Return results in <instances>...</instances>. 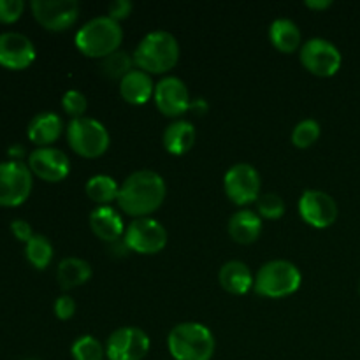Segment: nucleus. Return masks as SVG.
Returning <instances> with one entry per match:
<instances>
[{
    "mask_svg": "<svg viewBox=\"0 0 360 360\" xmlns=\"http://www.w3.org/2000/svg\"><path fill=\"white\" fill-rule=\"evenodd\" d=\"M167 186L158 172L141 169L132 172L120 185L118 206L125 214L134 218H146L164 204Z\"/></svg>",
    "mask_w": 360,
    "mask_h": 360,
    "instance_id": "obj_1",
    "label": "nucleus"
},
{
    "mask_svg": "<svg viewBox=\"0 0 360 360\" xmlns=\"http://www.w3.org/2000/svg\"><path fill=\"white\" fill-rule=\"evenodd\" d=\"M179 60V44L172 34L155 30L144 35L134 51V63L137 69L151 74H164L174 69Z\"/></svg>",
    "mask_w": 360,
    "mask_h": 360,
    "instance_id": "obj_2",
    "label": "nucleus"
},
{
    "mask_svg": "<svg viewBox=\"0 0 360 360\" xmlns=\"http://www.w3.org/2000/svg\"><path fill=\"white\" fill-rule=\"evenodd\" d=\"M123 41V28L109 16L91 18L76 34V46L84 56L105 58L118 51Z\"/></svg>",
    "mask_w": 360,
    "mask_h": 360,
    "instance_id": "obj_3",
    "label": "nucleus"
},
{
    "mask_svg": "<svg viewBox=\"0 0 360 360\" xmlns=\"http://www.w3.org/2000/svg\"><path fill=\"white\" fill-rule=\"evenodd\" d=\"M167 347L174 360H211L214 354V338L202 323L185 322L172 327Z\"/></svg>",
    "mask_w": 360,
    "mask_h": 360,
    "instance_id": "obj_4",
    "label": "nucleus"
},
{
    "mask_svg": "<svg viewBox=\"0 0 360 360\" xmlns=\"http://www.w3.org/2000/svg\"><path fill=\"white\" fill-rule=\"evenodd\" d=\"M301 281L302 274L295 264L288 260H271L259 269L253 288L262 297L283 299L295 294Z\"/></svg>",
    "mask_w": 360,
    "mask_h": 360,
    "instance_id": "obj_5",
    "label": "nucleus"
},
{
    "mask_svg": "<svg viewBox=\"0 0 360 360\" xmlns=\"http://www.w3.org/2000/svg\"><path fill=\"white\" fill-rule=\"evenodd\" d=\"M67 141L74 153L83 158L102 157L111 144L108 129L90 116L70 120L67 127Z\"/></svg>",
    "mask_w": 360,
    "mask_h": 360,
    "instance_id": "obj_6",
    "label": "nucleus"
},
{
    "mask_svg": "<svg viewBox=\"0 0 360 360\" xmlns=\"http://www.w3.org/2000/svg\"><path fill=\"white\" fill-rule=\"evenodd\" d=\"M32 171L21 160L0 162V206H21L30 197L34 179Z\"/></svg>",
    "mask_w": 360,
    "mask_h": 360,
    "instance_id": "obj_7",
    "label": "nucleus"
},
{
    "mask_svg": "<svg viewBox=\"0 0 360 360\" xmlns=\"http://www.w3.org/2000/svg\"><path fill=\"white\" fill-rule=\"evenodd\" d=\"M127 248L141 255H155L167 246V231L155 218H136L125 231Z\"/></svg>",
    "mask_w": 360,
    "mask_h": 360,
    "instance_id": "obj_8",
    "label": "nucleus"
},
{
    "mask_svg": "<svg viewBox=\"0 0 360 360\" xmlns=\"http://www.w3.org/2000/svg\"><path fill=\"white\" fill-rule=\"evenodd\" d=\"M301 62L306 70L320 77H330L340 70L343 56L330 41L313 37L301 48Z\"/></svg>",
    "mask_w": 360,
    "mask_h": 360,
    "instance_id": "obj_9",
    "label": "nucleus"
},
{
    "mask_svg": "<svg viewBox=\"0 0 360 360\" xmlns=\"http://www.w3.org/2000/svg\"><path fill=\"white\" fill-rule=\"evenodd\" d=\"M260 174L253 165L236 164L225 172L224 190L229 199L238 206L257 202L260 197Z\"/></svg>",
    "mask_w": 360,
    "mask_h": 360,
    "instance_id": "obj_10",
    "label": "nucleus"
},
{
    "mask_svg": "<svg viewBox=\"0 0 360 360\" xmlns=\"http://www.w3.org/2000/svg\"><path fill=\"white\" fill-rule=\"evenodd\" d=\"M34 18L49 32H63L79 18V4L76 0H34L30 4Z\"/></svg>",
    "mask_w": 360,
    "mask_h": 360,
    "instance_id": "obj_11",
    "label": "nucleus"
},
{
    "mask_svg": "<svg viewBox=\"0 0 360 360\" xmlns=\"http://www.w3.org/2000/svg\"><path fill=\"white\" fill-rule=\"evenodd\" d=\"M150 338L137 327H120L105 343L109 360H143L150 352Z\"/></svg>",
    "mask_w": 360,
    "mask_h": 360,
    "instance_id": "obj_12",
    "label": "nucleus"
},
{
    "mask_svg": "<svg viewBox=\"0 0 360 360\" xmlns=\"http://www.w3.org/2000/svg\"><path fill=\"white\" fill-rule=\"evenodd\" d=\"M299 213L308 225L315 229H327L338 220V204L322 190H306L299 199Z\"/></svg>",
    "mask_w": 360,
    "mask_h": 360,
    "instance_id": "obj_13",
    "label": "nucleus"
},
{
    "mask_svg": "<svg viewBox=\"0 0 360 360\" xmlns=\"http://www.w3.org/2000/svg\"><path fill=\"white\" fill-rule=\"evenodd\" d=\"M153 98L158 111L169 118H178V116L185 115L192 105L188 88L176 76H167L158 81L155 84Z\"/></svg>",
    "mask_w": 360,
    "mask_h": 360,
    "instance_id": "obj_14",
    "label": "nucleus"
},
{
    "mask_svg": "<svg viewBox=\"0 0 360 360\" xmlns=\"http://www.w3.org/2000/svg\"><path fill=\"white\" fill-rule=\"evenodd\" d=\"M28 169L32 174L48 183H58L69 176L70 160L58 148H37L28 155Z\"/></svg>",
    "mask_w": 360,
    "mask_h": 360,
    "instance_id": "obj_15",
    "label": "nucleus"
},
{
    "mask_svg": "<svg viewBox=\"0 0 360 360\" xmlns=\"http://www.w3.org/2000/svg\"><path fill=\"white\" fill-rule=\"evenodd\" d=\"M35 60V46L20 32L0 34V65L11 70H23Z\"/></svg>",
    "mask_w": 360,
    "mask_h": 360,
    "instance_id": "obj_16",
    "label": "nucleus"
},
{
    "mask_svg": "<svg viewBox=\"0 0 360 360\" xmlns=\"http://www.w3.org/2000/svg\"><path fill=\"white\" fill-rule=\"evenodd\" d=\"M63 122L58 115L51 111H44L35 115L30 120L27 129V136L35 146L48 148L62 136Z\"/></svg>",
    "mask_w": 360,
    "mask_h": 360,
    "instance_id": "obj_17",
    "label": "nucleus"
},
{
    "mask_svg": "<svg viewBox=\"0 0 360 360\" xmlns=\"http://www.w3.org/2000/svg\"><path fill=\"white\" fill-rule=\"evenodd\" d=\"M90 227L98 239L105 243H116L125 232L122 217L111 206H98L90 213Z\"/></svg>",
    "mask_w": 360,
    "mask_h": 360,
    "instance_id": "obj_18",
    "label": "nucleus"
},
{
    "mask_svg": "<svg viewBox=\"0 0 360 360\" xmlns=\"http://www.w3.org/2000/svg\"><path fill=\"white\" fill-rule=\"evenodd\" d=\"M218 281H220L221 288L232 295H245L252 290L255 278H253L252 271L241 260H231V262L224 264L218 273Z\"/></svg>",
    "mask_w": 360,
    "mask_h": 360,
    "instance_id": "obj_19",
    "label": "nucleus"
},
{
    "mask_svg": "<svg viewBox=\"0 0 360 360\" xmlns=\"http://www.w3.org/2000/svg\"><path fill=\"white\" fill-rule=\"evenodd\" d=\"M120 94L125 98V102L134 105L146 104L155 94L153 79L148 72L141 69H134L120 81Z\"/></svg>",
    "mask_w": 360,
    "mask_h": 360,
    "instance_id": "obj_20",
    "label": "nucleus"
},
{
    "mask_svg": "<svg viewBox=\"0 0 360 360\" xmlns=\"http://www.w3.org/2000/svg\"><path fill=\"white\" fill-rule=\"evenodd\" d=\"M260 232H262V218L255 211L241 210L232 214L229 220V234L239 245H252L259 239Z\"/></svg>",
    "mask_w": 360,
    "mask_h": 360,
    "instance_id": "obj_21",
    "label": "nucleus"
},
{
    "mask_svg": "<svg viewBox=\"0 0 360 360\" xmlns=\"http://www.w3.org/2000/svg\"><path fill=\"white\" fill-rule=\"evenodd\" d=\"M195 144V127L185 120H176L165 129L164 148L171 155H185Z\"/></svg>",
    "mask_w": 360,
    "mask_h": 360,
    "instance_id": "obj_22",
    "label": "nucleus"
},
{
    "mask_svg": "<svg viewBox=\"0 0 360 360\" xmlns=\"http://www.w3.org/2000/svg\"><path fill=\"white\" fill-rule=\"evenodd\" d=\"M91 278V266L86 260L79 259V257H65L62 262L58 264L56 269V280L63 290H70L84 285L90 281Z\"/></svg>",
    "mask_w": 360,
    "mask_h": 360,
    "instance_id": "obj_23",
    "label": "nucleus"
},
{
    "mask_svg": "<svg viewBox=\"0 0 360 360\" xmlns=\"http://www.w3.org/2000/svg\"><path fill=\"white\" fill-rule=\"evenodd\" d=\"M269 39L274 48L281 53H294L301 46V30L288 18L274 20L269 28Z\"/></svg>",
    "mask_w": 360,
    "mask_h": 360,
    "instance_id": "obj_24",
    "label": "nucleus"
},
{
    "mask_svg": "<svg viewBox=\"0 0 360 360\" xmlns=\"http://www.w3.org/2000/svg\"><path fill=\"white\" fill-rule=\"evenodd\" d=\"M86 195L90 197L94 202H97L98 206H109L112 200L118 199L120 186L115 181V178L108 174H97L91 176L86 181Z\"/></svg>",
    "mask_w": 360,
    "mask_h": 360,
    "instance_id": "obj_25",
    "label": "nucleus"
},
{
    "mask_svg": "<svg viewBox=\"0 0 360 360\" xmlns=\"http://www.w3.org/2000/svg\"><path fill=\"white\" fill-rule=\"evenodd\" d=\"M25 255H27V260L35 269H46L53 260L51 241L46 236L34 234V238L25 245Z\"/></svg>",
    "mask_w": 360,
    "mask_h": 360,
    "instance_id": "obj_26",
    "label": "nucleus"
},
{
    "mask_svg": "<svg viewBox=\"0 0 360 360\" xmlns=\"http://www.w3.org/2000/svg\"><path fill=\"white\" fill-rule=\"evenodd\" d=\"M134 65H136V63H134V55L118 49V51L111 53L109 56L102 58L101 70L104 76L111 77V79L122 81L130 70H134Z\"/></svg>",
    "mask_w": 360,
    "mask_h": 360,
    "instance_id": "obj_27",
    "label": "nucleus"
},
{
    "mask_svg": "<svg viewBox=\"0 0 360 360\" xmlns=\"http://www.w3.org/2000/svg\"><path fill=\"white\" fill-rule=\"evenodd\" d=\"M74 360H104L105 348L94 336H79L70 348Z\"/></svg>",
    "mask_w": 360,
    "mask_h": 360,
    "instance_id": "obj_28",
    "label": "nucleus"
},
{
    "mask_svg": "<svg viewBox=\"0 0 360 360\" xmlns=\"http://www.w3.org/2000/svg\"><path fill=\"white\" fill-rule=\"evenodd\" d=\"M320 134H322V127L316 120H302L292 130V143L301 148V150H304V148L313 146L319 141Z\"/></svg>",
    "mask_w": 360,
    "mask_h": 360,
    "instance_id": "obj_29",
    "label": "nucleus"
},
{
    "mask_svg": "<svg viewBox=\"0 0 360 360\" xmlns=\"http://www.w3.org/2000/svg\"><path fill=\"white\" fill-rule=\"evenodd\" d=\"M257 211L260 218L278 220L285 214V200L278 193H264L257 200Z\"/></svg>",
    "mask_w": 360,
    "mask_h": 360,
    "instance_id": "obj_30",
    "label": "nucleus"
},
{
    "mask_svg": "<svg viewBox=\"0 0 360 360\" xmlns=\"http://www.w3.org/2000/svg\"><path fill=\"white\" fill-rule=\"evenodd\" d=\"M62 108L67 115L72 116V120L81 118V116H84V112H86L88 101L86 97H84V94H81L79 90H69L63 94Z\"/></svg>",
    "mask_w": 360,
    "mask_h": 360,
    "instance_id": "obj_31",
    "label": "nucleus"
},
{
    "mask_svg": "<svg viewBox=\"0 0 360 360\" xmlns=\"http://www.w3.org/2000/svg\"><path fill=\"white\" fill-rule=\"evenodd\" d=\"M25 11L23 0H0V23H14Z\"/></svg>",
    "mask_w": 360,
    "mask_h": 360,
    "instance_id": "obj_32",
    "label": "nucleus"
},
{
    "mask_svg": "<svg viewBox=\"0 0 360 360\" xmlns=\"http://www.w3.org/2000/svg\"><path fill=\"white\" fill-rule=\"evenodd\" d=\"M76 313V301L70 295H60L55 301V315L60 320H69L72 319Z\"/></svg>",
    "mask_w": 360,
    "mask_h": 360,
    "instance_id": "obj_33",
    "label": "nucleus"
},
{
    "mask_svg": "<svg viewBox=\"0 0 360 360\" xmlns=\"http://www.w3.org/2000/svg\"><path fill=\"white\" fill-rule=\"evenodd\" d=\"M132 2L130 0H115V2L109 4V9H108V16L115 21H122L127 20L132 13Z\"/></svg>",
    "mask_w": 360,
    "mask_h": 360,
    "instance_id": "obj_34",
    "label": "nucleus"
},
{
    "mask_svg": "<svg viewBox=\"0 0 360 360\" xmlns=\"http://www.w3.org/2000/svg\"><path fill=\"white\" fill-rule=\"evenodd\" d=\"M11 232H13V236L18 241L25 243V245L34 238V231H32L30 224L27 220H21V218L11 221Z\"/></svg>",
    "mask_w": 360,
    "mask_h": 360,
    "instance_id": "obj_35",
    "label": "nucleus"
},
{
    "mask_svg": "<svg viewBox=\"0 0 360 360\" xmlns=\"http://www.w3.org/2000/svg\"><path fill=\"white\" fill-rule=\"evenodd\" d=\"M333 6V2L330 0H306V7H309V9H327V7Z\"/></svg>",
    "mask_w": 360,
    "mask_h": 360,
    "instance_id": "obj_36",
    "label": "nucleus"
},
{
    "mask_svg": "<svg viewBox=\"0 0 360 360\" xmlns=\"http://www.w3.org/2000/svg\"><path fill=\"white\" fill-rule=\"evenodd\" d=\"M9 157L13 158V160H18V158H21L25 155V148L20 146V144H13V146H9Z\"/></svg>",
    "mask_w": 360,
    "mask_h": 360,
    "instance_id": "obj_37",
    "label": "nucleus"
},
{
    "mask_svg": "<svg viewBox=\"0 0 360 360\" xmlns=\"http://www.w3.org/2000/svg\"><path fill=\"white\" fill-rule=\"evenodd\" d=\"M27 360H35V359H27Z\"/></svg>",
    "mask_w": 360,
    "mask_h": 360,
    "instance_id": "obj_38",
    "label": "nucleus"
},
{
    "mask_svg": "<svg viewBox=\"0 0 360 360\" xmlns=\"http://www.w3.org/2000/svg\"><path fill=\"white\" fill-rule=\"evenodd\" d=\"M359 292H360V283H359Z\"/></svg>",
    "mask_w": 360,
    "mask_h": 360,
    "instance_id": "obj_39",
    "label": "nucleus"
}]
</instances>
